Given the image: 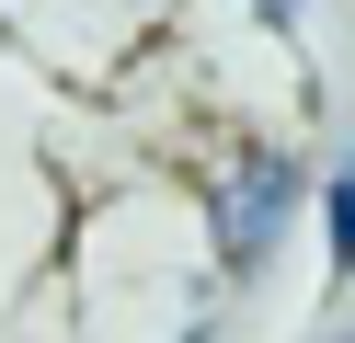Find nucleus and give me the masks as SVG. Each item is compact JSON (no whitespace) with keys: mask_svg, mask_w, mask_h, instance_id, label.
<instances>
[{"mask_svg":"<svg viewBox=\"0 0 355 343\" xmlns=\"http://www.w3.org/2000/svg\"><path fill=\"white\" fill-rule=\"evenodd\" d=\"M286 206H298V172H286V160L241 172V195L218 206V240H230V263H263V240L286 229Z\"/></svg>","mask_w":355,"mask_h":343,"instance_id":"obj_1","label":"nucleus"},{"mask_svg":"<svg viewBox=\"0 0 355 343\" xmlns=\"http://www.w3.org/2000/svg\"><path fill=\"white\" fill-rule=\"evenodd\" d=\"M321 195H332V263H355V172L321 183Z\"/></svg>","mask_w":355,"mask_h":343,"instance_id":"obj_2","label":"nucleus"},{"mask_svg":"<svg viewBox=\"0 0 355 343\" xmlns=\"http://www.w3.org/2000/svg\"><path fill=\"white\" fill-rule=\"evenodd\" d=\"M263 12H275V23H286V12H298V0H263Z\"/></svg>","mask_w":355,"mask_h":343,"instance_id":"obj_3","label":"nucleus"}]
</instances>
